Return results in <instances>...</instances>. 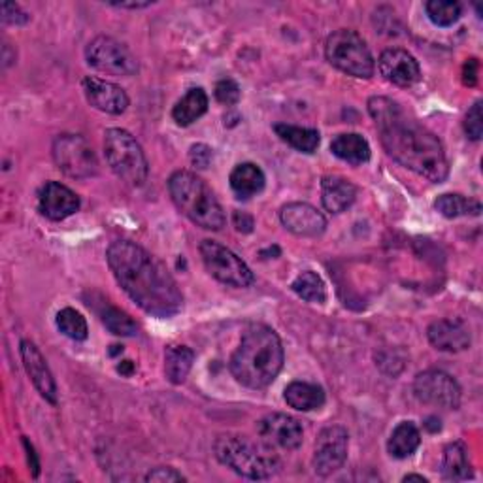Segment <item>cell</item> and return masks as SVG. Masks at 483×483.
Instances as JSON below:
<instances>
[{"label":"cell","instance_id":"cell-1","mask_svg":"<svg viewBox=\"0 0 483 483\" xmlns=\"http://www.w3.org/2000/svg\"><path fill=\"white\" fill-rule=\"evenodd\" d=\"M369 112L389 156L408 170L433 183H442L450 174V163L436 134L410 118L402 106L388 96H372Z\"/></svg>","mask_w":483,"mask_h":483},{"label":"cell","instance_id":"cell-2","mask_svg":"<svg viewBox=\"0 0 483 483\" xmlns=\"http://www.w3.org/2000/svg\"><path fill=\"white\" fill-rule=\"evenodd\" d=\"M106 259L123 291L153 318L168 319L182 312L183 295L168 268L130 240L113 242Z\"/></svg>","mask_w":483,"mask_h":483},{"label":"cell","instance_id":"cell-3","mask_svg":"<svg viewBox=\"0 0 483 483\" xmlns=\"http://www.w3.org/2000/svg\"><path fill=\"white\" fill-rule=\"evenodd\" d=\"M283 361V345L274 328L263 323H251L242 333L228 369L244 388L264 389L282 372Z\"/></svg>","mask_w":483,"mask_h":483},{"label":"cell","instance_id":"cell-4","mask_svg":"<svg viewBox=\"0 0 483 483\" xmlns=\"http://www.w3.org/2000/svg\"><path fill=\"white\" fill-rule=\"evenodd\" d=\"M214 452L221 465L249 479H268L282 467L274 448L261 438L254 440L246 434H221Z\"/></svg>","mask_w":483,"mask_h":483},{"label":"cell","instance_id":"cell-5","mask_svg":"<svg viewBox=\"0 0 483 483\" xmlns=\"http://www.w3.org/2000/svg\"><path fill=\"white\" fill-rule=\"evenodd\" d=\"M174 204L185 218L206 230H221L227 223L223 206L204 180L189 170L174 172L168 180Z\"/></svg>","mask_w":483,"mask_h":483},{"label":"cell","instance_id":"cell-6","mask_svg":"<svg viewBox=\"0 0 483 483\" xmlns=\"http://www.w3.org/2000/svg\"><path fill=\"white\" fill-rule=\"evenodd\" d=\"M104 156L112 172L123 183L140 187L148 180V159L142 146L125 129H108L104 134Z\"/></svg>","mask_w":483,"mask_h":483},{"label":"cell","instance_id":"cell-7","mask_svg":"<svg viewBox=\"0 0 483 483\" xmlns=\"http://www.w3.org/2000/svg\"><path fill=\"white\" fill-rule=\"evenodd\" d=\"M325 57L340 72L353 78L369 80L374 76V57L362 36L350 29H340L326 38Z\"/></svg>","mask_w":483,"mask_h":483},{"label":"cell","instance_id":"cell-8","mask_svg":"<svg viewBox=\"0 0 483 483\" xmlns=\"http://www.w3.org/2000/svg\"><path fill=\"white\" fill-rule=\"evenodd\" d=\"M87 65L94 70L110 76H123L130 78L139 72V59L132 51L115 40L112 36H96L85 48Z\"/></svg>","mask_w":483,"mask_h":483},{"label":"cell","instance_id":"cell-9","mask_svg":"<svg viewBox=\"0 0 483 483\" xmlns=\"http://www.w3.org/2000/svg\"><path fill=\"white\" fill-rule=\"evenodd\" d=\"M53 161L63 174L74 180H85L99 172L93 148L80 134H61L53 142Z\"/></svg>","mask_w":483,"mask_h":483},{"label":"cell","instance_id":"cell-10","mask_svg":"<svg viewBox=\"0 0 483 483\" xmlns=\"http://www.w3.org/2000/svg\"><path fill=\"white\" fill-rule=\"evenodd\" d=\"M201 257L204 266L218 282L230 287H249L254 283V273L249 266L228 247L216 240H202Z\"/></svg>","mask_w":483,"mask_h":483},{"label":"cell","instance_id":"cell-11","mask_svg":"<svg viewBox=\"0 0 483 483\" xmlns=\"http://www.w3.org/2000/svg\"><path fill=\"white\" fill-rule=\"evenodd\" d=\"M414 395L423 404L446 410H457L461 404L459 383L442 371H425L417 374L414 381Z\"/></svg>","mask_w":483,"mask_h":483},{"label":"cell","instance_id":"cell-12","mask_svg":"<svg viewBox=\"0 0 483 483\" xmlns=\"http://www.w3.org/2000/svg\"><path fill=\"white\" fill-rule=\"evenodd\" d=\"M347 448H350V434L340 425L325 427L314 448V470L318 476H331L344 467L347 459Z\"/></svg>","mask_w":483,"mask_h":483},{"label":"cell","instance_id":"cell-13","mask_svg":"<svg viewBox=\"0 0 483 483\" xmlns=\"http://www.w3.org/2000/svg\"><path fill=\"white\" fill-rule=\"evenodd\" d=\"M257 433L259 438L266 442L270 448H280L285 452H293L300 448L304 438V431L299 419L287 414L264 416L257 425Z\"/></svg>","mask_w":483,"mask_h":483},{"label":"cell","instance_id":"cell-14","mask_svg":"<svg viewBox=\"0 0 483 483\" xmlns=\"http://www.w3.org/2000/svg\"><path fill=\"white\" fill-rule=\"evenodd\" d=\"M380 74L397 87H412L421 80V68L416 57L400 48L385 49L378 61Z\"/></svg>","mask_w":483,"mask_h":483},{"label":"cell","instance_id":"cell-15","mask_svg":"<svg viewBox=\"0 0 483 483\" xmlns=\"http://www.w3.org/2000/svg\"><path fill=\"white\" fill-rule=\"evenodd\" d=\"M282 225L302 238H318L325 233L326 219L318 208L306 202H289L280 211Z\"/></svg>","mask_w":483,"mask_h":483},{"label":"cell","instance_id":"cell-16","mask_svg":"<svg viewBox=\"0 0 483 483\" xmlns=\"http://www.w3.org/2000/svg\"><path fill=\"white\" fill-rule=\"evenodd\" d=\"M82 87L87 103L94 110L110 115H121L129 108V94L123 87L112 82L96 78V76H87L82 82Z\"/></svg>","mask_w":483,"mask_h":483},{"label":"cell","instance_id":"cell-17","mask_svg":"<svg viewBox=\"0 0 483 483\" xmlns=\"http://www.w3.org/2000/svg\"><path fill=\"white\" fill-rule=\"evenodd\" d=\"M38 210L51 221H63L80 210V199L59 182H48L38 195Z\"/></svg>","mask_w":483,"mask_h":483},{"label":"cell","instance_id":"cell-18","mask_svg":"<svg viewBox=\"0 0 483 483\" xmlns=\"http://www.w3.org/2000/svg\"><path fill=\"white\" fill-rule=\"evenodd\" d=\"M19 353H22L23 366L31 381L34 383L36 391L49 404H57V383L40 350H38L31 340H22V344H19Z\"/></svg>","mask_w":483,"mask_h":483},{"label":"cell","instance_id":"cell-19","mask_svg":"<svg viewBox=\"0 0 483 483\" xmlns=\"http://www.w3.org/2000/svg\"><path fill=\"white\" fill-rule=\"evenodd\" d=\"M429 342L440 352L459 353L470 347V331L461 319H438L427 328Z\"/></svg>","mask_w":483,"mask_h":483},{"label":"cell","instance_id":"cell-20","mask_svg":"<svg viewBox=\"0 0 483 483\" xmlns=\"http://www.w3.org/2000/svg\"><path fill=\"white\" fill-rule=\"evenodd\" d=\"M357 187L342 176H325L321 180V202L331 214H342L355 202Z\"/></svg>","mask_w":483,"mask_h":483},{"label":"cell","instance_id":"cell-21","mask_svg":"<svg viewBox=\"0 0 483 483\" xmlns=\"http://www.w3.org/2000/svg\"><path fill=\"white\" fill-rule=\"evenodd\" d=\"M264 172L255 163H242L230 172V189L240 201H247L259 195L264 189Z\"/></svg>","mask_w":483,"mask_h":483},{"label":"cell","instance_id":"cell-22","mask_svg":"<svg viewBox=\"0 0 483 483\" xmlns=\"http://www.w3.org/2000/svg\"><path fill=\"white\" fill-rule=\"evenodd\" d=\"M331 151L333 156L338 159L350 163V165H364L371 161V144L364 137L357 132H347V134H338V137L331 142Z\"/></svg>","mask_w":483,"mask_h":483},{"label":"cell","instance_id":"cell-23","mask_svg":"<svg viewBox=\"0 0 483 483\" xmlns=\"http://www.w3.org/2000/svg\"><path fill=\"white\" fill-rule=\"evenodd\" d=\"M285 402L299 412H314L323 408L325 391L318 383L293 381L285 388Z\"/></svg>","mask_w":483,"mask_h":483},{"label":"cell","instance_id":"cell-24","mask_svg":"<svg viewBox=\"0 0 483 483\" xmlns=\"http://www.w3.org/2000/svg\"><path fill=\"white\" fill-rule=\"evenodd\" d=\"M208 112V94L202 87H191L172 108V120L180 127H189Z\"/></svg>","mask_w":483,"mask_h":483},{"label":"cell","instance_id":"cell-25","mask_svg":"<svg viewBox=\"0 0 483 483\" xmlns=\"http://www.w3.org/2000/svg\"><path fill=\"white\" fill-rule=\"evenodd\" d=\"M442 474L450 481H465L472 478V465L465 443L453 442L443 450Z\"/></svg>","mask_w":483,"mask_h":483},{"label":"cell","instance_id":"cell-26","mask_svg":"<svg viewBox=\"0 0 483 483\" xmlns=\"http://www.w3.org/2000/svg\"><path fill=\"white\" fill-rule=\"evenodd\" d=\"M192 362H195V352L187 345H168L165 350V374L166 380L174 385H180L189 376Z\"/></svg>","mask_w":483,"mask_h":483},{"label":"cell","instance_id":"cell-27","mask_svg":"<svg viewBox=\"0 0 483 483\" xmlns=\"http://www.w3.org/2000/svg\"><path fill=\"white\" fill-rule=\"evenodd\" d=\"M421 443V433L412 421L398 423L395 431L389 436L388 452L395 459H408L412 457Z\"/></svg>","mask_w":483,"mask_h":483},{"label":"cell","instance_id":"cell-28","mask_svg":"<svg viewBox=\"0 0 483 483\" xmlns=\"http://www.w3.org/2000/svg\"><path fill=\"white\" fill-rule=\"evenodd\" d=\"M274 130L285 144H289L300 153H314L321 142V137L316 129L278 123L274 125Z\"/></svg>","mask_w":483,"mask_h":483},{"label":"cell","instance_id":"cell-29","mask_svg":"<svg viewBox=\"0 0 483 483\" xmlns=\"http://www.w3.org/2000/svg\"><path fill=\"white\" fill-rule=\"evenodd\" d=\"M103 325L115 336H134L139 333V323L134 321L127 312L112 306L108 300H103L101 308H96Z\"/></svg>","mask_w":483,"mask_h":483},{"label":"cell","instance_id":"cell-30","mask_svg":"<svg viewBox=\"0 0 483 483\" xmlns=\"http://www.w3.org/2000/svg\"><path fill=\"white\" fill-rule=\"evenodd\" d=\"M436 211L443 218L448 219H455V218H462V216H479L481 214V204L476 199H469L457 195V192H446V195H440L434 202Z\"/></svg>","mask_w":483,"mask_h":483},{"label":"cell","instance_id":"cell-31","mask_svg":"<svg viewBox=\"0 0 483 483\" xmlns=\"http://www.w3.org/2000/svg\"><path fill=\"white\" fill-rule=\"evenodd\" d=\"M293 291L306 302L323 304L326 300V285L323 278L314 270H304L291 283Z\"/></svg>","mask_w":483,"mask_h":483},{"label":"cell","instance_id":"cell-32","mask_svg":"<svg viewBox=\"0 0 483 483\" xmlns=\"http://www.w3.org/2000/svg\"><path fill=\"white\" fill-rule=\"evenodd\" d=\"M55 323H57V328H59V331L70 340L82 342L89 336V326H87L85 318L80 312H76L74 308H63V310L57 314Z\"/></svg>","mask_w":483,"mask_h":483},{"label":"cell","instance_id":"cell-33","mask_svg":"<svg viewBox=\"0 0 483 483\" xmlns=\"http://www.w3.org/2000/svg\"><path fill=\"white\" fill-rule=\"evenodd\" d=\"M425 10L436 27H452L462 15V6L455 0H431L425 4Z\"/></svg>","mask_w":483,"mask_h":483},{"label":"cell","instance_id":"cell-34","mask_svg":"<svg viewBox=\"0 0 483 483\" xmlns=\"http://www.w3.org/2000/svg\"><path fill=\"white\" fill-rule=\"evenodd\" d=\"M465 132L469 134V139L478 142L481 140L483 134V115H481V101H476L472 108L469 110L465 118Z\"/></svg>","mask_w":483,"mask_h":483},{"label":"cell","instance_id":"cell-35","mask_svg":"<svg viewBox=\"0 0 483 483\" xmlns=\"http://www.w3.org/2000/svg\"><path fill=\"white\" fill-rule=\"evenodd\" d=\"M216 99L218 103L225 104V106H233L240 101V96H242V91L238 87V84L235 80H221L218 82L216 85Z\"/></svg>","mask_w":483,"mask_h":483},{"label":"cell","instance_id":"cell-36","mask_svg":"<svg viewBox=\"0 0 483 483\" xmlns=\"http://www.w3.org/2000/svg\"><path fill=\"white\" fill-rule=\"evenodd\" d=\"M189 159L192 166L204 170L210 166L211 159H214V151H211V148L206 144H195V146H191Z\"/></svg>","mask_w":483,"mask_h":483},{"label":"cell","instance_id":"cell-37","mask_svg":"<svg viewBox=\"0 0 483 483\" xmlns=\"http://www.w3.org/2000/svg\"><path fill=\"white\" fill-rule=\"evenodd\" d=\"M31 19L23 8L15 3H3V22L6 25H25Z\"/></svg>","mask_w":483,"mask_h":483},{"label":"cell","instance_id":"cell-38","mask_svg":"<svg viewBox=\"0 0 483 483\" xmlns=\"http://www.w3.org/2000/svg\"><path fill=\"white\" fill-rule=\"evenodd\" d=\"M146 481H185V478L174 469H156L148 472Z\"/></svg>","mask_w":483,"mask_h":483},{"label":"cell","instance_id":"cell-39","mask_svg":"<svg viewBox=\"0 0 483 483\" xmlns=\"http://www.w3.org/2000/svg\"><path fill=\"white\" fill-rule=\"evenodd\" d=\"M462 82L467 85H476L478 82V61L476 59H469V63L465 65V70H462Z\"/></svg>","mask_w":483,"mask_h":483},{"label":"cell","instance_id":"cell-40","mask_svg":"<svg viewBox=\"0 0 483 483\" xmlns=\"http://www.w3.org/2000/svg\"><path fill=\"white\" fill-rule=\"evenodd\" d=\"M235 225L238 230H244V233H251V230H254V219L242 214V211H235Z\"/></svg>","mask_w":483,"mask_h":483},{"label":"cell","instance_id":"cell-41","mask_svg":"<svg viewBox=\"0 0 483 483\" xmlns=\"http://www.w3.org/2000/svg\"><path fill=\"white\" fill-rule=\"evenodd\" d=\"M23 443H25V450H27V459H29V465L34 472V478L38 476V469H40V465H38V459H36V453H34V448L29 443L27 438H23Z\"/></svg>","mask_w":483,"mask_h":483},{"label":"cell","instance_id":"cell-42","mask_svg":"<svg viewBox=\"0 0 483 483\" xmlns=\"http://www.w3.org/2000/svg\"><path fill=\"white\" fill-rule=\"evenodd\" d=\"M108 4L115 8H123V10H140V8L151 6V3H139V0H132V3H108Z\"/></svg>","mask_w":483,"mask_h":483},{"label":"cell","instance_id":"cell-43","mask_svg":"<svg viewBox=\"0 0 483 483\" xmlns=\"http://www.w3.org/2000/svg\"><path fill=\"white\" fill-rule=\"evenodd\" d=\"M132 369H134V364H132L130 361H123V362L118 366V371H120L121 374H127V376L132 372Z\"/></svg>","mask_w":483,"mask_h":483},{"label":"cell","instance_id":"cell-44","mask_svg":"<svg viewBox=\"0 0 483 483\" xmlns=\"http://www.w3.org/2000/svg\"><path fill=\"white\" fill-rule=\"evenodd\" d=\"M404 481H423V483H427V478L417 476V474H408V476H404Z\"/></svg>","mask_w":483,"mask_h":483}]
</instances>
